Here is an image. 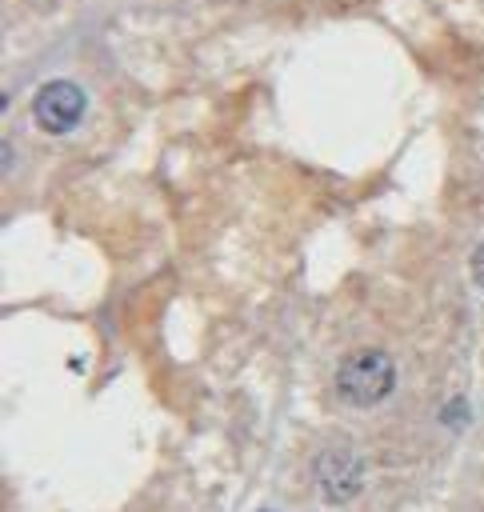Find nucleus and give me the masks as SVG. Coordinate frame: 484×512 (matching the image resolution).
<instances>
[{
	"label": "nucleus",
	"instance_id": "1",
	"mask_svg": "<svg viewBox=\"0 0 484 512\" xmlns=\"http://www.w3.org/2000/svg\"><path fill=\"white\" fill-rule=\"evenodd\" d=\"M396 388V364L384 348H356L336 364V396L352 408H372Z\"/></svg>",
	"mask_w": 484,
	"mask_h": 512
},
{
	"label": "nucleus",
	"instance_id": "3",
	"mask_svg": "<svg viewBox=\"0 0 484 512\" xmlns=\"http://www.w3.org/2000/svg\"><path fill=\"white\" fill-rule=\"evenodd\" d=\"M84 108H88V96H84V88L72 84V80H48V84H40V92L32 96V120H36L48 136L72 132V128L84 120Z\"/></svg>",
	"mask_w": 484,
	"mask_h": 512
},
{
	"label": "nucleus",
	"instance_id": "4",
	"mask_svg": "<svg viewBox=\"0 0 484 512\" xmlns=\"http://www.w3.org/2000/svg\"><path fill=\"white\" fill-rule=\"evenodd\" d=\"M468 272H472V280L484 288V240L472 248V260H468Z\"/></svg>",
	"mask_w": 484,
	"mask_h": 512
},
{
	"label": "nucleus",
	"instance_id": "2",
	"mask_svg": "<svg viewBox=\"0 0 484 512\" xmlns=\"http://www.w3.org/2000/svg\"><path fill=\"white\" fill-rule=\"evenodd\" d=\"M312 480L324 504H348L364 492V460L348 444H328L312 460Z\"/></svg>",
	"mask_w": 484,
	"mask_h": 512
}]
</instances>
